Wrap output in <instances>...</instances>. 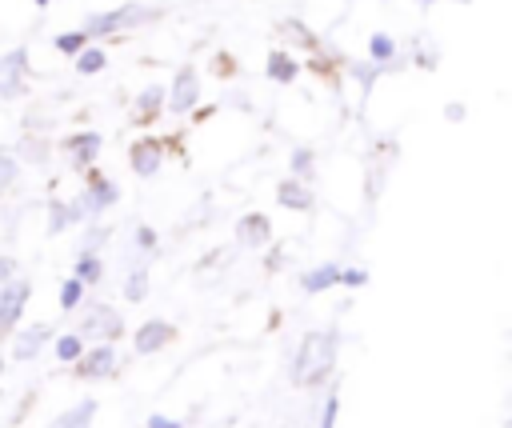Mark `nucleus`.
<instances>
[{"label": "nucleus", "mask_w": 512, "mask_h": 428, "mask_svg": "<svg viewBox=\"0 0 512 428\" xmlns=\"http://www.w3.org/2000/svg\"><path fill=\"white\" fill-rule=\"evenodd\" d=\"M196 100H200V72H196L192 64H184V68L176 72L168 96H164V108L176 112V116H188V112L196 108Z\"/></svg>", "instance_id": "obj_4"}, {"label": "nucleus", "mask_w": 512, "mask_h": 428, "mask_svg": "<svg viewBox=\"0 0 512 428\" xmlns=\"http://www.w3.org/2000/svg\"><path fill=\"white\" fill-rule=\"evenodd\" d=\"M104 240H108V228H100V224H96V228H88V232H84V240H80V252H96Z\"/></svg>", "instance_id": "obj_34"}, {"label": "nucleus", "mask_w": 512, "mask_h": 428, "mask_svg": "<svg viewBox=\"0 0 512 428\" xmlns=\"http://www.w3.org/2000/svg\"><path fill=\"white\" fill-rule=\"evenodd\" d=\"M84 44H88V32H84V28H72V32H56V36H52V48H56L60 56H76Z\"/></svg>", "instance_id": "obj_26"}, {"label": "nucleus", "mask_w": 512, "mask_h": 428, "mask_svg": "<svg viewBox=\"0 0 512 428\" xmlns=\"http://www.w3.org/2000/svg\"><path fill=\"white\" fill-rule=\"evenodd\" d=\"M28 296H32V280H4L0 284V336H8L12 328H16V320H20V312H24V304H28Z\"/></svg>", "instance_id": "obj_6"}, {"label": "nucleus", "mask_w": 512, "mask_h": 428, "mask_svg": "<svg viewBox=\"0 0 512 428\" xmlns=\"http://www.w3.org/2000/svg\"><path fill=\"white\" fill-rule=\"evenodd\" d=\"M144 428H184L180 420H172V416H160V412H152L148 420H144Z\"/></svg>", "instance_id": "obj_37"}, {"label": "nucleus", "mask_w": 512, "mask_h": 428, "mask_svg": "<svg viewBox=\"0 0 512 428\" xmlns=\"http://www.w3.org/2000/svg\"><path fill=\"white\" fill-rule=\"evenodd\" d=\"M128 164H132V172L136 176H156L160 172V164H164V144H160V136H140V140H132L128 144Z\"/></svg>", "instance_id": "obj_9"}, {"label": "nucleus", "mask_w": 512, "mask_h": 428, "mask_svg": "<svg viewBox=\"0 0 512 428\" xmlns=\"http://www.w3.org/2000/svg\"><path fill=\"white\" fill-rule=\"evenodd\" d=\"M276 204H280V208H292V212H312L316 196H312V188H308L304 180L288 176V180L276 184Z\"/></svg>", "instance_id": "obj_13"}, {"label": "nucleus", "mask_w": 512, "mask_h": 428, "mask_svg": "<svg viewBox=\"0 0 512 428\" xmlns=\"http://www.w3.org/2000/svg\"><path fill=\"white\" fill-rule=\"evenodd\" d=\"M340 284L360 288V284H368V272H364V268H340Z\"/></svg>", "instance_id": "obj_36"}, {"label": "nucleus", "mask_w": 512, "mask_h": 428, "mask_svg": "<svg viewBox=\"0 0 512 428\" xmlns=\"http://www.w3.org/2000/svg\"><path fill=\"white\" fill-rule=\"evenodd\" d=\"M0 368H4V360H0Z\"/></svg>", "instance_id": "obj_42"}, {"label": "nucleus", "mask_w": 512, "mask_h": 428, "mask_svg": "<svg viewBox=\"0 0 512 428\" xmlns=\"http://www.w3.org/2000/svg\"><path fill=\"white\" fill-rule=\"evenodd\" d=\"M80 352H84V336H80V332H64V336L56 340V360L72 364V360H80Z\"/></svg>", "instance_id": "obj_28"}, {"label": "nucleus", "mask_w": 512, "mask_h": 428, "mask_svg": "<svg viewBox=\"0 0 512 428\" xmlns=\"http://www.w3.org/2000/svg\"><path fill=\"white\" fill-rule=\"evenodd\" d=\"M12 272H16V260L12 256H0V284L12 280Z\"/></svg>", "instance_id": "obj_39"}, {"label": "nucleus", "mask_w": 512, "mask_h": 428, "mask_svg": "<svg viewBox=\"0 0 512 428\" xmlns=\"http://www.w3.org/2000/svg\"><path fill=\"white\" fill-rule=\"evenodd\" d=\"M164 96H168L164 84L140 88V92H136V108H132V124H152V120L164 112Z\"/></svg>", "instance_id": "obj_14"}, {"label": "nucleus", "mask_w": 512, "mask_h": 428, "mask_svg": "<svg viewBox=\"0 0 512 428\" xmlns=\"http://www.w3.org/2000/svg\"><path fill=\"white\" fill-rule=\"evenodd\" d=\"M124 296H128L132 304H140V300L148 296V264H132L128 280H124Z\"/></svg>", "instance_id": "obj_25"}, {"label": "nucleus", "mask_w": 512, "mask_h": 428, "mask_svg": "<svg viewBox=\"0 0 512 428\" xmlns=\"http://www.w3.org/2000/svg\"><path fill=\"white\" fill-rule=\"evenodd\" d=\"M80 336H92V340H120L124 336V316L112 308V304H96L84 320H80Z\"/></svg>", "instance_id": "obj_7"}, {"label": "nucleus", "mask_w": 512, "mask_h": 428, "mask_svg": "<svg viewBox=\"0 0 512 428\" xmlns=\"http://www.w3.org/2000/svg\"><path fill=\"white\" fill-rule=\"evenodd\" d=\"M156 16H160V8H152V4H120L112 12H92L84 20V32H88V40H108V36L136 28V24H148Z\"/></svg>", "instance_id": "obj_2"}, {"label": "nucleus", "mask_w": 512, "mask_h": 428, "mask_svg": "<svg viewBox=\"0 0 512 428\" xmlns=\"http://www.w3.org/2000/svg\"><path fill=\"white\" fill-rule=\"evenodd\" d=\"M48 336H52L48 324H32V328H24V332L16 336V344H12V360H36L40 348L48 344Z\"/></svg>", "instance_id": "obj_15"}, {"label": "nucleus", "mask_w": 512, "mask_h": 428, "mask_svg": "<svg viewBox=\"0 0 512 428\" xmlns=\"http://www.w3.org/2000/svg\"><path fill=\"white\" fill-rule=\"evenodd\" d=\"M76 280L100 284V280H104V260H100L96 252H80V260H76Z\"/></svg>", "instance_id": "obj_24"}, {"label": "nucleus", "mask_w": 512, "mask_h": 428, "mask_svg": "<svg viewBox=\"0 0 512 428\" xmlns=\"http://www.w3.org/2000/svg\"><path fill=\"white\" fill-rule=\"evenodd\" d=\"M368 56H372V64H380V72H384V64H392V60L400 56L396 36H388V32H372V36H368Z\"/></svg>", "instance_id": "obj_19"}, {"label": "nucleus", "mask_w": 512, "mask_h": 428, "mask_svg": "<svg viewBox=\"0 0 512 428\" xmlns=\"http://www.w3.org/2000/svg\"><path fill=\"white\" fill-rule=\"evenodd\" d=\"M32 4H36V8H52V0H32Z\"/></svg>", "instance_id": "obj_40"}, {"label": "nucleus", "mask_w": 512, "mask_h": 428, "mask_svg": "<svg viewBox=\"0 0 512 428\" xmlns=\"http://www.w3.org/2000/svg\"><path fill=\"white\" fill-rule=\"evenodd\" d=\"M288 168H292L296 180H312V172H316V152H312V148H292Z\"/></svg>", "instance_id": "obj_27"}, {"label": "nucleus", "mask_w": 512, "mask_h": 428, "mask_svg": "<svg viewBox=\"0 0 512 428\" xmlns=\"http://www.w3.org/2000/svg\"><path fill=\"white\" fill-rule=\"evenodd\" d=\"M92 416H96V400H80V404H72L68 412H60L48 428H88Z\"/></svg>", "instance_id": "obj_20"}, {"label": "nucleus", "mask_w": 512, "mask_h": 428, "mask_svg": "<svg viewBox=\"0 0 512 428\" xmlns=\"http://www.w3.org/2000/svg\"><path fill=\"white\" fill-rule=\"evenodd\" d=\"M416 4H424V8H428V4H436V0H416Z\"/></svg>", "instance_id": "obj_41"}, {"label": "nucleus", "mask_w": 512, "mask_h": 428, "mask_svg": "<svg viewBox=\"0 0 512 428\" xmlns=\"http://www.w3.org/2000/svg\"><path fill=\"white\" fill-rule=\"evenodd\" d=\"M84 176H88V188L76 196V204H80V212H84V216H100L104 208H112V204L120 200V188H116L104 172L84 168Z\"/></svg>", "instance_id": "obj_3"}, {"label": "nucleus", "mask_w": 512, "mask_h": 428, "mask_svg": "<svg viewBox=\"0 0 512 428\" xmlns=\"http://www.w3.org/2000/svg\"><path fill=\"white\" fill-rule=\"evenodd\" d=\"M16 176H20V160H16V156H8V152H0V192H4V188H12V184H16Z\"/></svg>", "instance_id": "obj_31"}, {"label": "nucleus", "mask_w": 512, "mask_h": 428, "mask_svg": "<svg viewBox=\"0 0 512 428\" xmlns=\"http://www.w3.org/2000/svg\"><path fill=\"white\" fill-rule=\"evenodd\" d=\"M336 412H340V396H336V392H328V396H324V412H320V424H316V428H336Z\"/></svg>", "instance_id": "obj_33"}, {"label": "nucleus", "mask_w": 512, "mask_h": 428, "mask_svg": "<svg viewBox=\"0 0 512 428\" xmlns=\"http://www.w3.org/2000/svg\"><path fill=\"white\" fill-rule=\"evenodd\" d=\"M28 84V48L0 52V100H16Z\"/></svg>", "instance_id": "obj_5"}, {"label": "nucleus", "mask_w": 512, "mask_h": 428, "mask_svg": "<svg viewBox=\"0 0 512 428\" xmlns=\"http://www.w3.org/2000/svg\"><path fill=\"white\" fill-rule=\"evenodd\" d=\"M16 160H28V164H48V140L44 136H24L20 148H16Z\"/></svg>", "instance_id": "obj_23"}, {"label": "nucleus", "mask_w": 512, "mask_h": 428, "mask_svg": "<svg viewBox=\"0 0 512 428\" xmlns=\"http://www.w3.org/2000/svg\"><path fill=\"white\" fill-rule=\"evenodd\" d=\"M336 344H340V336L332 328L308 332L296 348V360H292V384L296 388H320L336 368Z\"/></svg>", "instance_id": "obj_1"}, {"label": "nucleus", "mask_w": 512, "mask_h": 428, "mask_svg": "<svg viewBox=\"0 0 512 428\" xmlns=\"http://www.w3.org/2000/svg\"><path fill=\"white\" fill-rule=\"evenodd\" d=\"M264 72L272 84H292L300 76V64H296V56H288V48H272L264 60Z\"/></svg>", "instance_id": "obj_16"}, {"label": "nucleus", "mask_w": 512, "mask_h": 428, "mask_svg": "<svg viewBox=\"0 0 512 428\" xmlns=\"http://www.w3.org/2000/svg\"><path fill=\"white\" fill-rule=\"evenodd\" d=\"M72 364H76V372L84 380H104V376L116 372V348L108 340H96V348L92 352H80V360H72Z\"/></svg>", "instance_id": "obj_10"}, {"label": "nucleus", "mask_w": 512, "mask_h": 428, "mask_svg": "<svg viewBox=\"0 0 512 428\" xmlns=\"http://www.w3.org/2000/svg\"><path fill=\"white\" fill-rule=\"evenodd\" d=\"M348 76H352V80H360V88L368 92V88H372V80L380 76V64H348Z\"/></svg>", "instance_id": "obj_32"}, {"label": "nucleus", "mask_w": 512, "mask_h": 428, "mask_svg": "<svg viewBox=\"0 0 512 428\" xmlns=\"http://www.w3.org/2000/svg\"><path fill=\"white\" fill-rule=\"evenodd\" d=\"M132 244H136L144 256H152V252L160 248V236H156V228H152V224H140V228H136V236H132Z\"/></svg>", "instance_id": "obj_30"}, {"label": "nucleus", "mask_w": 512, "mask_h": 428, "mask_svg": "<svg viewBox=\"0 0 512 428\" xmlns=\"http://www.w3.org/2000/svg\"><path fill=\"white\" fill-rule=\"evenodd\" d=\"M84 288H88V284H84V280H76V276L60 280V308H64V312H72V308L84 300Z\"/></svg>", "instance_id": "obj_29"}, {"label": "nucleus", "mask_w": 512, "mask_h": 428, "mask_svg": "<svg viewBox=\"0 0 512 428\" xmlns=\"http://www.w3.org/2000/svg\"><path fill=\"white\" fill-rule=\"evenodd\" d=\"M76 76H96V72H104V64H108V52L100 48V44H84L76 56Z\"/></svg>", "instance_id": "obj_21"}, {"label": "nucleus", "mask_w": 512, "mask_h": 428, "mask_svg": "<svg viewBox=\"0 0 512 428\" xmlns=\"http://www.w3.org/2000/svg\"><path fill=\"white\" fill-rule=\"evenodd\" d=\"M60 148L68 152L72 168H76V172H84V168H92V164H96V156H100V148H104V136H100L96 128H84V132L64 136V144H60Z\"/></svg>", "instance_id": "obj_8"}, {"label": "nucleus", "mask_w": 512, "mask_h": 428, "mask_svg": "<svg viewBox=\"0 0 512 428\" xmlns=\"http://www.w3.org/2000/svg\"><path fill=\"white\" fill-rule=\"evenodd\" d=\"M280 32H284V36H292V44H300V48H308V52H320V40H316V32H312V28H304L296 16L280 20Z\"/></svg>", "instance_id": "obj_22"}, {"label": "nucleus", "mask_w": 512, "mask_h": 428, "mask_svg": "<svg viewBox=\"0 0 512 428\" xmlns=\"http://www.w3.org/2000/svg\"><path fill=\"white\" fill-rule=\"evenodd\" d=\"M76 220H84V212H80V204L76 200H48V232L52 236H60L68 224H76Z\"/></svg>", "instance_id": "obj_17"}, {"label": "nucleus", "mask_w": 512, "mask_h": 428, "mask_svg": "<svg viewBox=\"0 0 512 428\" xmlns=\"http://www.w3.org/2000/svg\"><path fill=\"white\" fill-rule=\"evenodd\" d=\"M332 284H340V264H320V268H308V272L300 276V288H304L308 296L328 292Z\"/></svg>", "instance_id": "obj_18"}, {"label": "nucleus", "mask_w": 512, "mask_h": 428, "mask_svg": "<svg viewBox=\"0 0 512 428\" xmlns=\"http://www.w3.org/2000/svg\"><path fill=\"white\" fill-rule=\"evenodd\" d=\"M172 336H176V328H172L168 320H144V324L136 328L132 344H136V352H140V356H152V352H160Z\"/></svg>", "instance_id": "obj_12"}, {"label": "nucleus", "mask_w": 512, "mask_h": 428, "mask_svg": "<svg viewBox=\"0 0 512 428\" xmlns=\"http://www.w3.org/2000/svg\"><path fill=\"white\" fill-rule=\"evenodd\" d=\"M468 116V108L460 104V100H452V104H444V120H452V124H460Z\"/></svg>", "instance_id": "obj_38"}, {"label": "nucleus", "mask_w": 512, "mask_h": 428, "mask_svg": "<svg viewBox=\"0 0 512 428\" xmlns=\"http://www.w3.org/2000/svg\"><path fill=\"white\" fill-rule=\"evenodd\" d=\"M212 68H216L220 80H224V76H236V60H232L228 52H216V56H212Z\"/></svg>", "instance_id": "obj_35"}, {"label": "nucleus", "mask_w": 512, "mask_h": 428, "mask_svg": "<svg viewBox=\"0 0 512 428\" xmlns=\"http://www.w3.org/2000/svg\"><path fill=\"white\" fill-rule=\"evenodd\" d=\"M236 240L244 248H268L272 244V220L264 212H244L236 220Z\"/></svg>", "instance_id": "obj_11"}]
</instances>
